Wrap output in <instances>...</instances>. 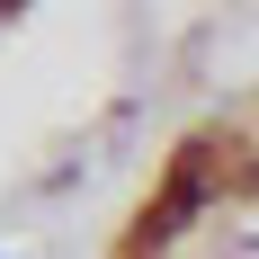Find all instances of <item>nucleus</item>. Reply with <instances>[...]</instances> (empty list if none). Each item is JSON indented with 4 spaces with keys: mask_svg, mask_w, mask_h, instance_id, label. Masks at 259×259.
Here are the masks:
<instances>
[{
    "mask_svg": "<svg viewBox=\"0 0 259 259\" xmlns=\"http://www.w3.org/2000/svg\"><path fill=\"white\" fill-rule=\"evenodd\" d=\"M0 27H9V9H0Z\"/></svg>",
    "mask_w": 259,
    "mask_h": 259,
    "instance_id": "f257e3e1",
    "label": "nucleus"
}]
</instances>
